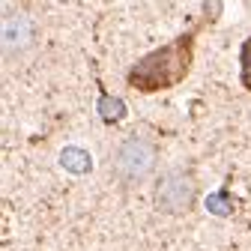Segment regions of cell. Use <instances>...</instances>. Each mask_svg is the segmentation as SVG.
<instances>
[{"label":"cell","mask_w":251,"mask_h":251,"mask_svg":"<svg viewBox=\"0 0 251 251\" xmlns=\"http://www.w3.org/2000/svg\"><path fill=\"white\" fill-rule=\"evenodd\" d=\"M198 30L201 27L185 30V33H179L168 45H162V48L150 51L147 57H141L129 69V75H126L129 87H135L138 93H159V90H171L179 81H185L188 69H192V63H195Z\"/></svg>","instance_id":"1"},{"label":"cell","mask_w":251,"mask_h":251,"mask_svg":"<svg viewBox=\"0 0 251 251\" xmlns=\"http://www.w3.org/2000/svg\"><path fill=\"white\" fill-rule=\"evenodd\" d=\"M155 162H159V150L150 138H141V135H132L126 138L120 147H117V155H114V174L120 182L126 185H138L144 182L152 171H155Z\"/></svg>","instance_id":"2"},{"label":"cell","mask_w":251,"mask_h":251,"mask_svg":"<svg viewBox=\"0 0 251 251\" xmlns=\"http://www.w3.org/2000/svg\"><path fill=\"white\" fill-rule=\"evenodd\" d=\"M195 192H198V185H195L192 174L188 171H171L155 185V206L168 215L185 212L195 203Z\"/></svg>","instance_id":"3"},{"label":"cell","mask_w":251,"mask_h":251,"mask_svg":"<svg viewBox=\"0 0 251 251\" xmlns=\"http://www.w3.org/2000/svg\"><path fill=\"white\" fill-rule=\"evenodd\" d=\"M30 36H33V27H30V21L24 15H6V21H3V45H6V51L24 48L30 42Z\"/></svg>","instance_id":"4"},{"label":"cell","mask_w":251,"mask_h":251,"mask_svg":"<svg viewBox=\"0 0 251 251\" xmlns=\"http://www.w3.org/2000/svg\"><path fill=\"white\" fill-rule=\"evenodd\" d=\"M60 162L66 165L69 171H75V174H81V171H87L90 168V155L84 152V150H66L60 155Z\"/></svg>","instance_id":"5"},{"label":"cell","mask_w":251,"mask_h":251,"mask_svg":"<svg viewBox=\"0 0 251 251\" xmlns=\"http://www.w3.org/2000/svg\"><path fill=\"white\" fill-rule=\"evenodd\" d=\"M239 78H242V87L251 93V36L242 42V51H239Z\"/></svg>","instance_id":"6"}]
</instances>
